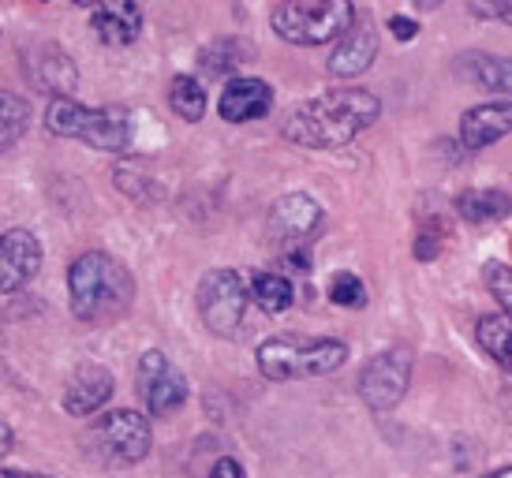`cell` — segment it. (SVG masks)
Instances as JSON below:
<instances>
[{
    "instance_id": "cell-28",
    "label": "cell",
    "mask_w": 512,
    "mask_h": 478,
    "mask_svg": "<svg viewBox=\"0 0 512 478\" xmlns=\"http://www.w3.org/2000/svg\"><path fill=\"white\" fill-rule=\"evenodd\" d=\"M441 254V239L434 232H423V236L415 239V258L419 262H430V258H438Z\"/></svg>"
},
{
    "instance_id": "cell-19",
    "label": "cell",
    "mask_w": 512,
    "mask_h": 478,
    "mask_svg": "<svg viewBox=\"0 0 512 478\" xmlns=\"http://www.w3.org/2000/svg\"><path fill=\"white\" fill-rule=\"evenodd\" d=\"M475 340H479V348H483L494 363L512 370V318L505 310L483 314V318L475 322Z\"/></svg>"
},
{
    "instance_id": "cell-16",
    "label": "cell",
    "mask_w": 512,
    "mask_h": 478,
    "mask_svg": "<svg viewBox=\"0 0 512 478\" xmlns=\"http://www.w3.org/2000/svg\"><path fill=\"white\" fill-rule=\"evenodd\" d=\"M30 79L42 86V90H53L57 98H68L75 86H79V71H75V60L53 42H42L34 53L27 57Z\"/></svg>"
},
{
    "instance_id": "cell-2",
    "label": "cell",
    "mask_w": 512,
    "mask_h": 478,
    "mask_svg": "<svg viewBox=\"0 0 512 478\" xmlns=\"http://www.w3.org/2000/svg\"><path fill=\"white\" fill-rule=\"evenodd\" d=\"M68 296L72 314L86 325H105L124 318L135 299V281L113 254L86 251L68 269Z\"/></svg>"
},
{
    "instance_id": "cell-24",
    "label": "cell",
    "mask_w": 512,
    "mask_h": 478,
    "mask_svg": "<svg viewBox=\"0 0 512 478\" xmlns=\"http://www.w3.org/2000/svg\"><path fill=\"white\" fill-rule=\"evenodd\" d=\"M0 109H4V150H15V142L27 135L30 105L15 90H4L0 94Z\"/></svg>"
},
{
    "instance_id": "cell-17",
    "label": "cell",
    "mask_w": 512,
    "mask_h": 478,
    "mask_svg": "<svg viewBox=\"0 0 512 478\" xmlns=\"http://www.w3.org/2000/svg\"><path fill=\"white\" fill-rule=\"evenodd\" d=\"M90 23L105 45H131L143 34V8L135 0H105Z\"/></svg>"
},
{
    "instance_id": "cell-27",
    "label": "cell",
    "mask_w": 512,
    "mask_h": 478,
    "mask_svg": "<svg viewBox=\"0 0 512 478\" xmlns=\"http://www.w3.org/2000/svg\"><path fill=\"white\" fill-rule=\"evenodd\" d=\"M385 27L393 30V38H397V42H415V38H419V23L408 19V15H389V23H385Z\"/></svg>"
},
{
    "instance_id": "cell-3",
    "label": "cell",
    "mask_w": 512,
    "mask_h": 478,
    "mask_svg": "<svg viewBox=\"0 0 512 478\" xmlns=\"http://www.w3.org/2000/svg\"><path fill=\"white\" fill-rule=\"evenodd\" d=\"M258 374L270 381H299L322 378L348 363V344L333 337H270L255 348Z\"/></svg>"
},
{
    "instance_id": "cell-10",
    "label": "cell",
    "mask_w": 512,
    "mask_h": 478,
    "mask_svg": "<svg viewBox=\"0 0 512 478\" xmlns=\"http://www.w3.org/2000/svg\"><path fill=\"white\" fill-rule=\"evenodd\" d=\"M408 381H412V359L404 352H382L374 355L363 374H359V396L370 411H393L408 393Z\"/></svg>"
},
{
    "instance_id": "cell-35",
    "label": "cell",
    "mask_w": 512,
    "mask_h": 478,
    "mask_svg": "<svg viewBox=\"0 0 512 478\" xmlns=\"http://www.w3.org/2000/svg\"><path fill=\"white\" fill-rule=\"evenodd\" d=\"M419 4H423V8H430V4H438V0H419Z\"/></svg>"
},
{
    "instance_id": "cell-6",
    "label": "cell",
    "mask_w": 512,
    "mask_h": 478,
    "mask_svg": "<svg viewBox=\"0 0 512 478\" xmlns=\"http://www.w3.org/2000/svg\"><path fill=\"white\" fill-rule=\"evenodd\" d=\"M90 445L94 456L109 467H131L143 464L150 449H154V430H150V415H139L131 408L105 411L94 426H90Z\"/></svg>"
},
{
    "instance_id": "cell-36",
    "label": "cell",
    "mask_w": 512,
    "mask_h": 478,
    "mask_svg": "<svg viewBox=\"0 0 512 478\" xmlns=\"http://www.w3.org/2000/svg\"><path fill=\"white\" fill-rule=\"evenodd\" d=\"M38 4H49V0H38Z\"/></svg>"
},
{
    "instance_id": "cell-25",
    "label": "cell",
    "mask_w": 512,
    "mask_h": 478,
    "mask_svg": "<svg viewBox=\"0 0 512 478\" xmlns=\"http://www.w3.org/2000/svg\"><path fill=\"white\" fill-rule=\"evenodd\" d=\"M329 303H337V307H348V310H363L367 307V284L359 281L356 273H337L333 281H329Z\"/></svg>"
},
{
    "instance_id": "cell-34",
    "label": "cell",
    "mask_w": 512,
    "mask_h": 478,
    "mask_svg": "<svg viewBox=\"0 0 512 478\" xmlns=\"http://www.w3.org/2000/svg\"><path fill=\"white\" fill-rule=\"evenodd\" d=\"M75 4H79V8H90V4H98V0H75Z\"/></svg>"
},
{
    "instance_id": "cell-23",
    "label": "cell",
    "mask_w": 512,
    "mask_h": 478,
    "mask_svg": "<svg viewBox=\"0 0 512 478\" xmlns=\"http://www.w3.org/2000/svg\"><path fill=\"white\" fill-rule=\"evenodd\" d=\"M251 57H255V49L243 42V38H221V42L202 49L199 64L210 75H228V71L240 68V64H251Z\"/></svg>"
},
{
    "instance_id": "cell-13",
    "label": "cell",
    "mask_w": 512,
    "mask_h": 478,
    "mask_svg": "<svg viewBox=\"0 0 512 478\" xmlns=\"http://www.w3.org/2000/svg\"><path fill=\"white\" fill-rule=\"evenodd\" d=\"M270 109H273V86L262 83V79H232L221 90V101H217V113L228 124H251V120H262Z\"/></svg>"
},
{
    "instance_id": "cell-9",
    "label": "cell",
    "mask_w": 512,
    "mask_h": 478,
    "mask_svg": "<svg viewBox=\"0 0 512 478\" xmlns=\"http://www.w3.org/2000/svg\"><path fill=\"white\" fill-rule=\"evenodd\" d=\"M322 221H326V210L311 195L296 191V195H285L273 202L270 217H266V232H270L273 247H281L285 254H296L318 236Z\"/></svg>"
},
{
    "instance_id": "cell-12",
    "label": "cell",
    "mask_w": 512,
    "mask_h": 478,
    "mask_svg": "<svg viewBox=\"0 0 512 478\" xmlns=\"http://www.w3.org/2000/svg\"><path fill=\"white\" fill-rule=\"evenodd\" d=\"M512 131V101H486L460 116V142L464 150L479 154Z\"/></svg>"
},
{
    "instance_id": "cell-1",
    "label": "cell",
    "mask_w": 512,
    "mask_h": 478,
    "mask_svg": "<svg viewBox=\"0 0 512 478\" xmlns=\"http://www.w3.org/2000/svg\"><path fill=\"white\" fill-rule=\"evenodd\" d=\"M382 116V101L370 90L348 86V90H326L318 98L303 101L281 124L288 142L303 150H344L356 142L374 120Z\"/></svg>"
},
{
    "instance_id": "cell-7",
    "label": "cell",
    "mask_w": 512,
    "mask_h": 478,
    "mask_svg": "<svg viewBox=\"0 0 512 478\" xmlns=\"http://www.w3.org/2000/svg\"><path fill=\"white\" fill-rule=\"evenodd\" d=\"M247 284L236 269L217 266L199 281V318L214 337H236L247 318Z\"/></svg>"
},
{
    "instance_id": "cell-14",
    "label": "cell",
    "mask_w": 512,
    "mask_h": 478,
    "mask_svg": "<svg viewBox=\"0 0 512 478\" xmlns=\"http://www.w3.org/2000/svg\"><path fill=\"white\" fill-rule=\"evenodd\" d=\"M374 57H378V30H374L370 19H363V23L348 30L344 42L329 53L326 71L333 79H356V75H363V71L374 64Z\"/></svg>"
},
{
    "instance_id": "cell-5",
    "label": "cell",
    "mask_w": 512,
    "mask_h": 478,
    "mask_svg": "<svg viewBox=\"0 0 512 478\" xmlns=\"http://www.w3.org/2000/svg\"><path fill=\"white\" fill-rule=\"evenodd\" d=\"M277 38L299 49H314L333 38H344L356 27V4L352 0H285L270 15Z\"/></svg>"
},
{
    "instance_id": "cell-30",
    "label": "cell",
    "mask_w": 512,
    "mask_h": 478,
    "mask_svg": "<svg viewBox=\"0 0 512 478\" xmlns=\"http://www.w3.org/2000/svg\"><path fill=\"white\" fill-rule=\"evenodd\" d=\"M479 12L494 15V19H501V23H509L512 27V0H483V4H479Z\"/></svg>"
},
{
    "instance_id": "cell-21",
    "label": "cell",
    "mask_w": 512,
    "mask_h": 478,
    "mask_svg": "<svg viewBox=\"0 0 512 478\" xmlns=\"http://www.w3.org/2000/svg\"><path fill=\"white\" fill-rule=\"evenodd\" d=\"M251 299H255L266 314H285V310L296 303V288H292V281L281 277V273H255V277H251Z\"/></svg>"
},
{
    "instance_id": "cell-15",
    "label": "cell",
    "mask_w": 512,
    "mask_h": 478,
    "mask_svg": "<svg viewBox=\"0 0 512 478\" xmlns=\"http://www.w3.org/2000/svg\"><path fill=\"white\" fill-rule=\"evenodd\" d=\"M113 389H116V381L105 366L86 363L75 370V378L68 381V389H64V408H68V415L86 419V415H94V411H101L113 400Z\"/></svg>"
},
{
    "instance_id": "cell-8",
    "label": "cell",
    "mask_w": 512,
    "mask_h": 478,
    "mask_svg": "<svg viewBox=\"0 0 512 478\" xmlns=\"http://www.w3.org/2000/svg\"><path fill=\"white\" fill-rule=\"evenodd\" d=\"M135 381H139V396H143L150 419H165V415H172V411H180L187 404L184 370L172 363L165 352H157V348L143 352Z\"/></svg>"
},
{
    "instance_id": "cell-18",
    "label": "cell",
    "mask_w": 512,
    "mask_h": 478,
    "mask_svg": "<svg viewBox=\"0 0 512 478\" xmlns=\"http://www.w3.org/2000/svg\"><path fill=\"white\" fill-rule=\"evenodd\" d=\"M456 213L471 225H494L512 213V195L501 187H468L456 195Z\"/></svg>"
},
{
    "instance_id": "cell-29",
    "label": "cell",
    "mask_w": 512,
    "mask_h": 478,
    "mask_svg": "<svg viewBox=\"0 0 512 478\" xmlns=\"http://www.w3.org/2000/svg\"><path fill=\"white\" fill-rule=\"evenodd\" d=\"M210 478H247V471H243L240 460L221 456V460H214V467H210Z\"/></svg>"
},
{
    "instance_id": "cell-22",
    "label": "cell",
    "mask_w": 512,
    "mask_h": 478,
    "mask_svg": "<svg viewBox=\"0 0 512 478\" xmlns=\"http://www.w3.org/2000/svg\"><path fill=\"white\" fill-rule=\"evenodd\" d=\"M169 105L180 120L199 124L202 116H206V90H202V83L195 75H176L169 83Z\"/></svg>"
},
{
    "instance_id": "cell-20",
    "label": "cell",
    "mask_w": 512,
    "mask_h": 478,
    "mask_svg": "<svg viewBox=\"0 0 512 478\" xmlns=\"http://www.w3.org/2000/svg\"><path fill=\"white\" fill-rule=\"evenodd\" d=\"M464 68L475 83L490 90V94H512V60L494 57V53H468Z\"/></svg>"
},
{
    "instance_id": "cell-33",
    "label": "cell",
    "mask_w": 512,
    "mask_h": 478,
    "mask_svg": "<svg viewBox=\"0 0 512 478\" xmlns=\"http://www.w3.org/2000/svg\"><path fill=\"white\" fill-rule=\"evenodd\" d=\"M15 445V434H12V426H4V452H12Z\"/></svg>"
},
{
    "instance_id": "cell-4",
    "label": "cell",
    "mask_w": 512,
    "mask_h": 478,
    "mask_svg": "<svg viewBox=\"0 0 512 478\" xmlns=\"http://www.w3.org/2000/svg\"><path fill=\"white\" fill-rule=\"evenodd\" d=\"M45 131L57 139L86 142L101 154H124L131 146V124L124 109H90L72 98H53L45 109Z\"/></svg>"
},
{
    "instance_id": "cell-31",
    "label": "cell",
    "mask_w": 512,
    "mask_h": 478,
    "mask_svg": "<svg viewBox=\"0 0 512 478\" xmlns=\"http://www.w3.org/2000/svg\"><path fill=\"white\" fill-rule=\"evenodd\" d=\"M0 478H49V475H38V471H12V467H8Z\"/></svg>"
},
{
    "instance_id": "cell-11",
    "label": "cell",
    "mask_w": 512,
    "mask_h": 478,
    "mask_svg": "<svg viewBox=\"0 0 512 478\" xmlns=\"http://www.w3.org/2000/svg\"><path fill=\"white\" fill-rule=\"evenodd\" d=\"M42 269V243L30 228H12L0 239V288L4 296L23 292Z\"/></svg>"
},
{
    "instance_id": "cell-32",
    "label": "cell",
    "mask_w": 512,
    "mask_h": 478,
    "mask_svg": "<svg viewBox=\"0 0 512 478\" xmlns=\"http://www.w3.org/2000/svg\"><path fill=\"white\" fill-rule=\"evenodd\" d=\"M479 478H512V464L494 467V471H486V475H479Z\"/></svg>"
},
{
    "instance_id": "cell-26",
    "label": "cell",
    "mask_w": 512,
    "mask_h": 478,
    "mask_svg": "<svg viewBox=\"0 0 512 478\" xmlns=\"http://www.w3.org/2000/svg\"><path fill=\"white\" fill-rule=\"evenodd\" d=\"M483 284H486V292L498 299V307L512 318V266H505V262H498V258L486 262Z\"/></svg>"
}]
</instances>
